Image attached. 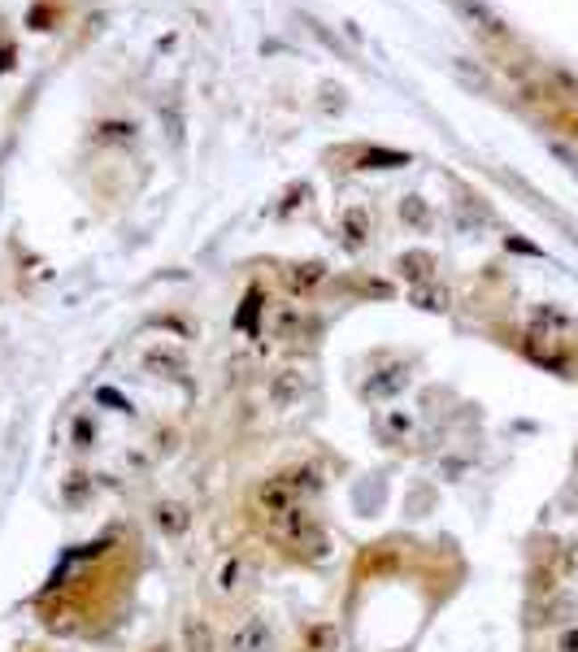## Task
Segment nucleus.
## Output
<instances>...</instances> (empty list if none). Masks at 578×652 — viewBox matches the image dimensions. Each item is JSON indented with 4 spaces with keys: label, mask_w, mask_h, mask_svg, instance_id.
<instances>
[{
    "label": "nucleus",
    "mask_w": 578,
    "mask_h": 652,
    "mask_svg": "<svg viewBox=\"0 0 578 652\" xmlns=\"http://www.w3.org/2000/svg\"><path fill=\"white\" fill-rule=\"evenodd\" d=\"M292 505H296V491H292V483H287V474H274V479H266V483L257 488V509H261L266 518L287 514Z\"/></svg>",
    "instance_id": "nucleus-1"
},
{
    "label": "nucleus",
    "mask_w": 578,
    "mask_h": 652,
    "mask_svg": "<svg viewBox=\"0 0 578 652\" xmlns=\"http://www.w3.org/2000/svg\"><path fill=\"white\" fill-rule=\"evenodd\" d=\"M305 391H309V383L301 370H278L270 379V405L274 409H296L305 400Z\"/></svg>",
    "instance_id": "nucleus-2"
},
{
    "label": "nucleus",
    "mask_w": 578,
    "mask_h": 652,
    "mask_svg": "<svg viewBox=\"0 0 578 652\" xmlns=\"http://www.w3.org/2000/svg\"><path fill=\"white\" fill-rule=\"evenodd\" d=\"M274 648V626L266 618H248L231 635V652H270Z\"/></svg>",
    "instance_id": "nucleus-3"
},
{
    "label": "nucleus",
    "mask_w": 578,
    "mask_h": 652,
    "mask_svg": "<svg viewBox=\"0 0 578 652\" xmlns=\"http://www.w3.org/2000/svg\"><path fill=\"white\" fill-rule=\"evenodd\" d=\"M274 522V535L278 539H287V544H305V535L313 531V514L309 509H301V505H292L287 514H278V518H270Z\"/></svg>",
    "instance_id": "nucleus-4"
},
{
    "label": "nucleus",
    "mask_w": 578,
    "mask_h": 652,
    "mask_svg": "<svg viewBox=\"0 0 578 652\" xmlns=\"http://www.w3.org/2000/svg\"><path fill=\"white\" fill-rule=\"evenodd\" d=\"M409 388V365H396V370H378L375 379L361 388L366 400H392V396H400Z\"/></svg>",
    "instance_id": "nucleus-5"
},
{
    "label": "nucleus",
    "mask_w": 578,
    "mask_h": 652,
    "mask_svg": "<svg viewBox=\"0 0 578 652\" xmlns=\"http://www.w3.org/2000/svg\"><path fill=\"white\" fill-rule=\"evenodd\" d=\"M153 522H157V531H161V535L183 539V535H187V526H192V514H187V505H178V500H161V505L153 509Z\"/></svg>",
    "instance_id": "nucleus-6"
},
{
    "label": "nucleus",
    "mask_w": 578,
    "mask_h": 652,
    "mask_svg": "<svg viewBox=\"0 0 578 652\" xmlns=\"http://www.w3.org/2000/svg\"><path fill=\"white\" fill-rule=\"evenodd\" d=\"M322 274H326L322 261H296V265L283 270V283H287V292L292 296H305V292H313V288L322 283Z\"/></svg>",
    "instance_id": "nucleus-7"
},
{
    "label": "nucleus",
    "mask_w": 578,
    "mask_h": 652,
    "mask_svg": "<svg viewBox=\"0 0 578 652\" xmlns=\"http://www.w3.org/2000/svg\"><path fill=\"white\" fill-rule=\"evenodd\" d=\"M218 648V635L201 614H187L183 618V652H213Z\"/></svg>",
    "instance_id": "nucleus-8"
},
{
    "label": "nucleus",
    "mask_w": 578,
    "mask_h": 652,
    "mask_svg": "<svg viewBox=\"0 0 578 652\" xmlns=\"http://www.w3.org/2000/svg\"><path fill=\"white\" fill-rule=\"evenodd\" d=\"M400 274H405L413 288H422V283L435 279V257H431V253H405V257H400Z\"/></svg>",
    "instance_id": "nucleus-9"
},
{
    "label": "nucleus",
    "mask_w": 578,
    "mask_h": 652,
    "mask_svg": "<svg viewBox=\"0 0 578 652\" xmlns=\"http://www.w3.org/2000/svg\"><path fill=\"white\" fill-rule=\"evenodd\" d=\"M340 230L348 235V244H352V248H361V244H366V235H370V218H366V209H348V213H343V222H340Z\"/></svg>",
    "instance_id": "nucleus-10"
},
{
    "label": "nucleus",
    "mask_w": 578,
    "mask_h": 652,
    "mask_svg": "<svg viewBox=\"0 0 578 652\" xmlns=\"http://www.w3.org/2000/svg\"><path fill=\"white\" fill-rule=\"evenodd\" d=\"M287 483H292V491H296V496H318V491H322V474H318V470H313V465H296V470H287Z\"/></svg>",
    "instance_id": "nucleus-11"
},
{
    "label": "nucleus",
    "mask_w": 578,
    "mask_h": 652,
    "mask_svg": "<svg viewBox=\"0 0 578 652\" xmlns=\"http://www.w3.org/2000/svg\"><path fill=\"white\" fill-rule=\"evenodd\" d=\"M335 639H340V635H335L331 622H318V626H309L305 631V648L309 652H335Z\"/></svg>",
    "instance_id": "nucleus-12"
},
{
    "label": "nucleus",
    "mask_w": 578,
    "mask_h": 652,
    "mask_svg": "<svg viewBox=\"0 0 578 652\" xmlns=\"http://www.w3.org/2000/svg\"><path fill=\"white\" fill-rule=\"evenodd\" d=\"M409 300H413L417 309H431V313H443V309H448V296H443L440 288H426V283H422V288H413Z\"/></svg>",
    "instance_id": "nucleus-13"
},
{
    "label": "nucleus",
    "mask_w": 578,
    "mask_h": 652,
    "mask_svg": "<svg viewBox=\"0 0 578 652\" xmlns=\"http://www.w3.org/2000/svg\"><path fill=\"white\" fill-rule=\"evenodd\" d=\"M301 548H305L313 561H326V556H331V535L322 531V522H313V531L305 535V544H301Z\"/></svg>",
    "instance_id": "nucleus-14"
},
{
    "label": "nucleus",
    "mask_w": 578,
    "mask_h": 652,
    "mask_svg": "<svg viewBox=\"0 0 578 652\" xmlns=\"http://www.w3.org/2000/svg\"><path fill=\"white\" fill-rule=\"evenodd\" d=\"M574 614H578L574 596H557V600H548V605H544V618H540V622H570Z\"/></svg>",
    "instance_id": "nucleus-15"
},
{
    "label": "nucleus",
    "mask_w": 578,
    "mask_h": 652,
    "mask_svg": "<svg viewBox=\"0 0 578 652\" xmlns=\"http://www.w3.org/2000/svg\"><path fill=\"white\" fill-rule=\"evenodd\" d=\"M392 565H396L392 548H366V556H361V570H392Z\"/></svg>",
    "instance_id": "nucleus-16"
},
{
    "label": "nucleus",
    "mask_w": 578,
    "mask_h": 652,
    "mask_svg": "<svg viewBox=\"0 0 578 652\" xmlns=\"http://www.w3.org/2000/svg\"><path fill=\"white\" fill-rule=\"evenodd\" d=\"M239 574H244V561H239V556H227V561H222V574H218V587H222V591H235Z\"/></svg>",
    "instance_id": "nucleus-17"
},
{
    "label": "nucleus",
    "mask_w": 578,
    "mask_h": 652,
    "mask_svg": "<svg viewBox=\"0 0 578 652\" xmlns=\"http://www.w3.org/2000/svg\"><path fill=\"white\" fill-rule=\"evenodd\" d=\"M557 574H561V579H578V539L561 548V556H557Z\"/></svg>",
    "instance_id": "nucleus-18"
},
{
    "label": "nucleus",
    "mask_w": 578,
    "mask_h": 652,
    "mask_svg": "<svg viewBox=\"0 0 578 652\" xmlns=\"http://www.w3.org/2000/svg\"><path fill=\"white\" fill-rule=\"evenodd\" d=\"M400 213H405V222H417L422 230L431 227V209H426V205H422L417 196H409V200H405V209H400Z\"/></svg>",
    "instance_id": "nucleus-19"
},
{
    "label": "nucleus",
    "mask_w": 578,
    "mask_h": 652,
    "mask_svg": "<svg viewBox=\"0 0 578 652\" xmlns=\"http://www.w3.org/2000/svg\"><path fill=\"white\" fill-rule=\"evenodd\" d=\"M144 365H148V370H157V374H178V370H183V361L178 357H166V353H148V357H144Z\"/></svg>",
    "instance_id": "nucleus-20"
},
{
    "label": "nucleus",
    "mask_w": 578,
    "mask_h": 652,
    "mask_svg": "<svg viewBox=\"0 0 578 652\" xmlns=\"http://www.w3.org/2000/svg\"><path fill=\"white\" fill-rule=\"evenodd\" d=\"M83 496H87V483H83V474H70L66 500H70V505H83Z\"/></svg>",
    "instance_id": "nucleus-21"
},
{
    "label": "nucleus",
    "mask_w": 578,
    "mask_h": 652,
    "mask_svg": "<svg viewBox=\"0 0 578 652\" xmlns=\"http://www.w3.org/2000/svg\"><path fill=\"white\" fill-rule=\"evenodd\" d=\"M561 652H578V631H566V635H561Z\"/></svg>",
    "instance_id": "nucleus-22"
},
{
    "label": "nucleus",
    "mask_w": 578,
    "mask_h": 652,
    "mask_svg": "<svg viewBox=\"0 0 578 652\" xmlns=\"http://www.w3.org/2000/svg\"><path fill=\"white\" fill-rule=\"evenodd\" d=\"M74 435H78V448H87V435H92V426L78 422V426H74Z\"/></svg>",
    "instance_id": "nucleus-23"
},
{
    "label": "nucleus",
    "mask_w": 578,
    "mask_h": 652,
    "mask_svg": "<svg viewBox=\"0 0 578 652\" xmlns=\"http://www.w3.org/2000/svg\"><path fill=\"white\" fill-rule=\"evenodd\" d=\"M144 652H174L170 644H153V648H144Z\"/></svg>",
    "instance_id": "nucleus-24"
}]
</instances>
